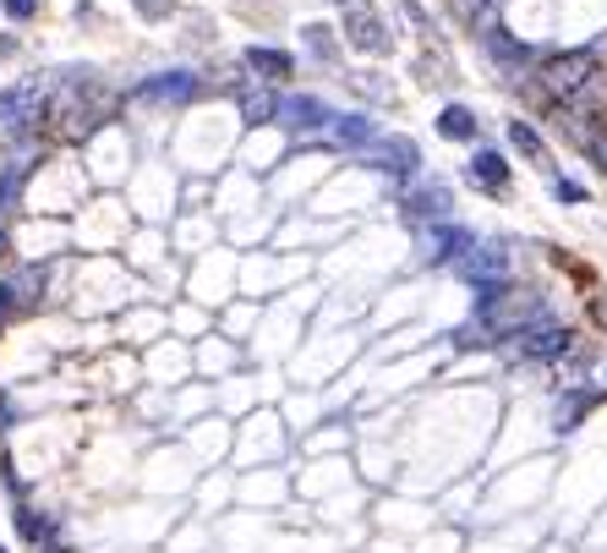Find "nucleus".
Segmentation results:
<instances>
[{"instance_id":"obj_8","label":"nucleus","mask_w":607,"mask_h":553,"mask_svg":"<svg viewBox=\"0 0 607 553\" xmlns=\"http://www.w3.org/2000/svg\"><path fill=\"white\" fill-rule=\"evenodd\" d=\"M460 274L471 280V285H487V280H503L509 274V252L503 247H492V242H471V252L460 258Z\"/></svg>"},{"instance_id":"obj_1","label":"nucleus","mask_w":607,"mask_h":553,"mask_svg":"<svg viewBox=\"0 0 607 553\" xmlns=\"http://www.w3.org/2000/svg\"><path fill=\"white\" fill-rule=\"evenodd\" d=\"M110 105H116V99H110L94 78H72V83L56 89V99H50V121H56L61 138L78 143V138H88V132L110 116Z\"/></svg>"},{"instance_id":"obj_4","label":"nucleus","mask_w":607,"mask_h":553,"mask_svg":"<svg viewBox=\"0 0 607 553\" xmlns=\"http://www.w3.org/2000/svg\"><path fill=\"white\" fill-rule=\"evenodd\" d=\"M39 116H45V89L39 83H23V89L0 94V132H28Z\"/></svg>"},{"instance_id":"obj_22","label":"nucleus","mask_w":607,"mask_h":553,"mask_svg":"<svg viewBox=\"0 0 607 553\" xmlns=\"http://www.w3.org/2000/svg\"><path fill=\"white\" fill-rule=\"evenodd\" d=\"M0 12H7L12 23H28V17L39 12V0H0Z\"/></svg>"},{"instance_id":"obj_16","label":"nucleus","mask_w":607,"mask_h":553,"mask_svg":"<svg viewBox=\"0 0 607 553\" xmlns=\"http://www.w3.org/2000/svg\"><path fill=\"white\" fill-rule=\"evenodd\" d=\"M378 160H383V170H394V176H410V170L421 165L416 143H405V138H389V143L378 149Z\"/></svg>"},{"instance_id":"obj_3","label":"nucleus","mask_w":607,"mask_h":553,"mask_svg":"<svg viewBox=\"0 0 607 553\" xmlns=\"http://www.w3.org/2000/svg\"><path fill=\"white\" fill-rule=\"evenodd\" d=\"M569 340L574 334L563 323H531V329L509 334V356H520V362H558L569 351Z\"/></svg>"},{"instance_id":"obj_17","label":"nucleus","mask_w":607,"mask_h":553,"mask_svg":"<svg viewBox=\"0 0 607 553\" xmlns=\"http://www.w3.org/2000/svg\"><path fill=\"white\" fill-rule=\"evenodd\" d=\"M334 143L340 149H367L372 143V121L367 116H334Z\"/></svg>"},{"instance_id":"obj_21","label":"nucleus","mask_w":607,"mask_h":553,"mask_svg":"<svg viewBox=\"0 0 607 553\" xmlns=\"http://www.w3.org/2000/svg\"><path fill=\"white\" fill-rule=\"evenodd\" d=\"M17 531H23L28 542H45V537H50V526L39 520V509H17Z\"/></svg>"},{"instance_id":"obj_10","label":"nucleus","mask_w":607,"mask_h":553,"mask_svg":"<svg viewBox=\"0 0 607 553\" xmlns=\"http://www.w3.org/2000/svg\"><path fill=\"white\" fill-rule=\"evenodd\" d=\"M454 252H460V258L471 252V236H465V231L438 225V231H427V236H421V263H449Z\"/></svg>"},{"instance_id":"obj_12","label":"nucleus","mask_w":607,"mask_h":553,"mask_svg":"<svg viewBox=\"0 0 607 553\" xmlns=\"http://www.w3.org/2000/svg\"><path fill=\"white\" fill-rule=\"evenodd\" d=\"M247 67H252V72H258L263 83H279V78H290V67H296V61H290L285 50H269V45H252V50H247Z\"/></svg>"},{"instance_id":"obj_6","label":"nucleus","mask_w":607,"mask_h":553,"mask_svg":"<svg viewBox=\"0 0 607 553\" xmlns=\"http://www.w3.org/2000/svg\"><path fill=\"white\" fill-rule=\"evenodd\" d=\"M138 99H143V105H187V99H198V78H192V72L148 78V83L138 89Z\"/></svg>"},{"instance_id":"obj_20","label":"nucleus","mask_w":607,"mask_h":553,"mask_svg":"<svg viewBox=\"0 0 607 553\" xmlns=\"http://www.w3.org/2000/svg\"><path fill=\"white\" fill-rule=\"evenodd\" d=\"M454 12H460L465 23H481V34L498 28V23H492V0H454Z\"/></svg>"},{"instance_id":"obj_14","label":"nucleus","mask_w":607,"mask_h":553,"mask_svg":"<svg viewBox=\"0 0 607 553\" xmlns=\"http://www.w3.org/2000/svg\"><path fill=\"white\" fill-rule=\"evenodd\" d=\"M596 400H602V389H569V395L558 400V416H552V422H558V433H574V422H580Z\"/></svg>"},{"instance_id":"obj_23","label":"nucleus","mask_w":607,"mask_h":553,"mask_svg":"<svg viewBox=\"0 0 607 553\" xmlns=\"http://www.w3.org/2000/svg\"><path fill=\"white\" fill-rule=\"evenodd\" d=\"M552 198H558V203H585V187H580V181H563V176H558V181H552Z\"/></svg>"},{"instance_id":"obj_15","label":"nucleus","mask_w":607,"mask_h":553,"mask_svg":"<svg viewBox=\"0 0 607 553\" xmlns=\"http://www.w3.org/2000/svg\"><path fill=\"white\" fill-rule=\"evenodd\" d=\"M438 132H443L449 143H476V116H471L465 105H443V116H438Z\"/></svg>"},{"instance_id":"obj_11","label":"nucleus","mask_w":607,"mask_h":553,"mask_svg":"<svg viewBox=\"0 0 607 553\" xmlns=\"http://www.w3.org/2000/svg\"><path fill=\"white\" fill-rule=\"evenodd\" d=\"M481 39H487V56H492L498 67H509V72H520V67L531 61V45H525V39H514L509 28H487Z\"/></svg>"},{"instance_id":"obj_28","label":"nucleus","mask_w":607,"mask_h":553,"mask_svg":"<svg viewBox=\"0 0 607 553\" xmlns=\"http://www.w3.org/2000/svg\"><path fill=\"white\" fill-rule=\"evenodd\" d=\"M138 7H143V12H154V17H159V12H165V0H138Z\"/></svg>"},{"instance_id":"obj_27","label":"nucleus","mask_w":607,"mask_h":553,"mask_svg":"<svg viewBox=\"0 0 607 553\" xmlns=\"http://www.w3.org/2000/svg\"><path fill=\"white\" fill-rule=\"evenodd\" d=\"M7 427H12V400L0 395V433H7Z\"/></svg>"},{"instance_id":"obj_13","label":"nucleus","mask_w":607,"mask_h":553,"mask_svg":"<svg viewBox=\"0 0 607 553\" xmlns=\"http://www.w3.org/2000/svg\"><path fill=\"white\" fill-rule=\"evenodd\" d=\"M465 176H471L476 187H492V192H498V187L509 181V165H503V154H492V149H476V160L465 165Z\"/></svg>"},{"instance_id":"obj_25","label":"nucleus","mask_w":607,"mask_h":553,"mask_svg":"<svg viewBox=\"0 0 607 553\" xmlns=\"http://www.w3.org/2000/svg\"><path fill=\"white\" fill-rule=\"evenodd\" d=\"M12 307H17V291H12V285H0V323H7Z\"/></svg>"},{"instance_id":"obj_24","label":"nucleus","mask_w":607,"mask_h":553,"mask_svg":"<svg viewBox=\"0 0 607 553\" xmlns=\"http://www.w3.org/2000/svg\"><path fill=\"white\" fill-rule=\"evenodd\" d=\"M307 45H312V56H334V39H329V28H307Z\"/></svg>"},{"instance_id":"obj_7","label":"nucleus","mask_w":607,"mask_h":553,"mask_svg":"<svg viewBox=\"0 0 607 553\" xmlns=\"http://www.w3.org/2000/svg\"><path fill=\"white\" fill-rule=\"evenodd\" d=\"M279 127H290V132H318V127H329L334 121V110L323 105V99H312V94H301V99H279V116H274Z\"/></svg>"},{"instance_id":"obj_29","label":"nucleus","mask_w":607,"mask_h":553,"mask_svg":"<svg viewBox=\"0 0 607 553\" xmlns=\"http://www.w3.org/2000/svg\"><path fill=\"white\" fill-rule=\"evenodd\" d=\"M0 252H7V231H0Z\"/></svg>"},{"instance_id":"obj_9","label":"nucleus","mask_w":607,"mask_h":553,"mask_svg":"<svg viewBox=\"0 0 607 553\" xmlns=\"http://www.w3.org/2000/svg\"><path fill=\"white\" fill-rule=\"evenodd\" d=\"M449 209H454V198H449V187L443 181H427V187H416L410 198H405V214L410 220H449Z\"/></svg>"},{"instance_id":"obj_31","label":"nucleus","mask_w":607,"mask_h":553,"mask_svg":"<svg viewBox=\"0 0 607 553\" xmlns=\"http://www.w3.org/2000/svg\"><path fill=\"white\" fill-rule=\"evenodd\" d=\"M0 553H7V548H0Z\"/></svg>"},{"instance_id":"obj_30","label":"nucleus","mask_w":607,"mask_h":553,"mask_svg":"<svg viewBox=\"0 0 607 553\" xmlns=\"http://www.w3.org/2000/svg\"><path fill=\"white\" fill-rule=\"evenodd\" d=\"M334 7H350V0H334Z\"/></svg>"},{"instance_id":"obj_2","label":"nucleus","mask_w":607,"mask_h":553,"mask_svg":"<svg viewBox=\"0 0 607 553\" xmlns=\"http://www.w3.org/2000/svg\"><path fill=\"white\" fill-rule=\"evenodd\" d=\"M596 78V50H563V56H547L541 61V89L552 99H580Z\"/></svg>"},{"instance_id":"obj_26","label":"nucleus","mask_w":607,"mask_h":553,"mask_svg":"<svg viewBox=\"0 0 607 553\" xmlns=\"http://www.w3.org/2000/svg\"><path fill=\"white\" fill-rule=\"evenodd\" d=\"M591 160H596V165L607 170V138H596V143H591Z\"/></svg>"},{"instance_id":"obj_5","label":"nucleus","mask_w":607,"mask_h":553,"mask_svg":"<svg viewBox=\"0 0 607 553\" xmlns=\"http://www.w3.org/2000/svg\"><path fill=\"white\" fill-rule=\"evenodd\" d=\"M345 39H350L356 50H367V56H383V50H389V28H383V17L367 12V7H350V12H345Z\"/></svg>"},{"instance_id":"obj_19","label":"nucleus","mask_w":607,"mask_h":553,"mask_svg":"<svg viewBox=\"0 0 607 553\" xmlns=\"http://www.w3.org/2000/svg\"><path fill=\"white\" fill-rule=\"evenodd\" d=\"M509 143H514V149H520L525 160H536V165L547 160V149H541V138H536V132H531L525 121H514V127H509Z\"/></svg>"},{"instance_id":"obj_18","label":"nucleus","mask_w":607,"mask_h":553,"mask_svg":"<svg viewBox=\"0 0 607 553\" xmlns=\"http://www.w3.org/2000/svg\"><path fill=\"white\" fill-rule=\"evenodd\" d=\"M241 116L258 127V121H274L279 116V99L274 94H241Z\"/></svg>"}]
</instances>
